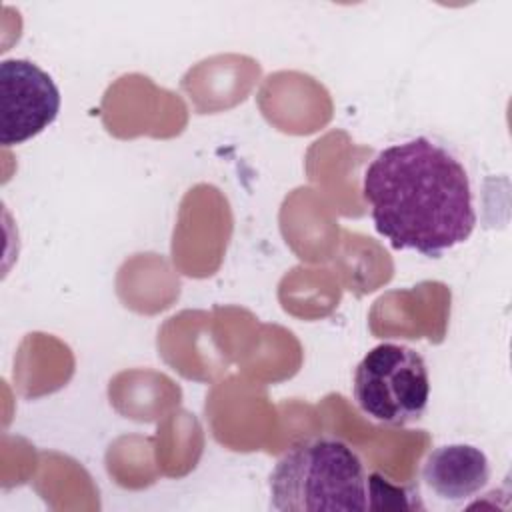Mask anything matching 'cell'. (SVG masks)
<instances>
[{"label": "cell", "mask_w": 512, "mask_h": 512, "mask_svg": "<svg viewBox=\"0 0 512 512\" xmlns=\"http://www.w3.org/2000/svg\"><path fill=\"white\" fill-rule=\"evenodd\" d=\"M352 392L370 420L386 426L412 424L424 416L430 398L426 362L410 346L382 342L358 362Z\"/></svg>", "instance_id": "cell-3"}, {"label": "cell", "mask_w": 512, "mask_h": 512, "mask_svg": "<svg viewBox=\"0 0 512 512\" xmlns=\"http://www.w3.org/2000/svg\"><path fill=\"white\" fill-rule=\"evenodd\" d=\"M422 480L440 500L464 502L488 484L490 462L472 444H444L426 456Z\"/></svg>", "instance_id": "cell-5"}, {"label": "cell", "mask_w": 512, "mask_h": 512, "mask_svg": "<svg viewBox=\"0 0 512 512\" xmlns=\"http://www.w3.org/2000/svg\"><path fill=\"white\" fill-rule=\"evenodd\" d=\"M270 506L280 512L368 510V472L358 452L336 436L292 444L268 480Z\"/></svg>", "instance_id": "cell-2"}, {"label": "cell", "mask_w": 512, "mask_h": 512, "mask_svg": "<svg viewBox=\"0 0 512 512\" xmlns=\"http://www.w3.org/2000/svg\"><path fill=\"white\" fill-rule=\"evenodd\" d=\"M60 90L52 76L26 58L0 62V142L22 144L44 132L60 112Z\"/></svg>", "instance_id": "cell-4"}, {"label": "cell", "mask_w": 512, "mask_h": 512, "mask_svg": "<svg viewBox=\"0 0 512 512\" xmlns=\"http://www.w3.org/2000/svg\"><path fill=\"white\" fill-rule=\"evenodd\" d=\"M362 196L376 232L394 250L438 258L466 242L476 226L464 164L428 136L380 150L364 170Z\"/></svg>", "instance_id": "cell-1"}]
</instances>
